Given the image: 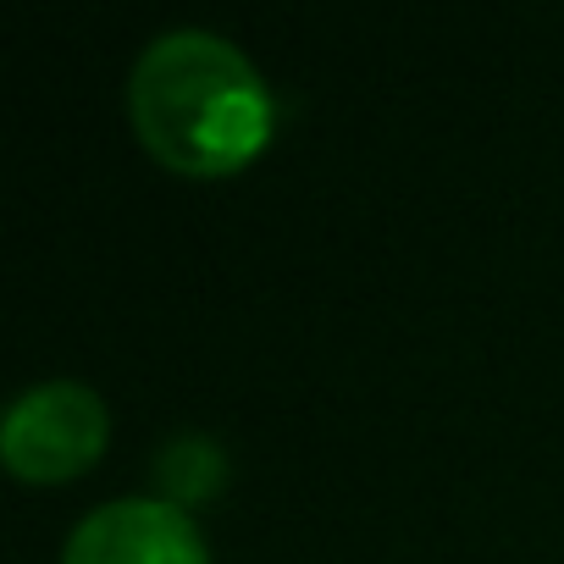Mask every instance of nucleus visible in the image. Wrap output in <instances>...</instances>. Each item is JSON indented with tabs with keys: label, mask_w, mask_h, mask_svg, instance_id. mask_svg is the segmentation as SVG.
Wrapping results in <instances>:
<instances>
[{
	"label": "nucleus",
	"mask_w": 564,
	"mask_h": 564,
	"mask_svg": "<svg viewBox=\"0 0 564 564\" xmlns=\"http://www.w3.org/2000/svg\"><path fill=\"white\" fill-rule=\"evenodd\" d=\"M128 122L177 177H232L271 139V89L254 62L205 29H166L128 73Z\"/></svg>",
	"instance_id": "1"
},
{
	"label": "nucleus",
	"mask_w": 564,
	"mask_h": 564,
	"mask_svg": "<svg viewBox=\"0 0 564 564\" xmlns=\"http://www.w3.org/2000/svg\"><path fill=\"white\" fill-rule=\"evenodd\" d=\"M111 437L106 399L84 382H34L12 399L0 421V459L18 481L56 487L84 476Z\"/></svg>",
	"instance_id": "2"
},
{
	"label": "nucleus",
	"mask_w": 564,
	"mask_h": 564,
	"mask_svg": "<svg viewBox=\"0 0 564 564\" xmlns=\"http://www.w3.org/2000/svg\"><path fill=\"white\" fill-rule=\"evenodd\" d=\"M62 564H210V553L188 509L166 498H117L73 525Z\"/></svg>",
	"instance_id": "3"
},
{
	"label": "nucleus",
	"mask_w": 564,
	"mask_h": 564,
	"mask_svg": "<svg viewBox=\"0 0 564 564\" xmlns=\"http://www.w3.org/2000/svg\"><path fill=\"white\" fill-rule=\"evenodd\" d=\"M221 476H227V459L210 437H172L155 459V481L166 487V503H177V509L210 498L221 487Z\"/></svg>",
	"instance_id": "4"
}]
</instances>
